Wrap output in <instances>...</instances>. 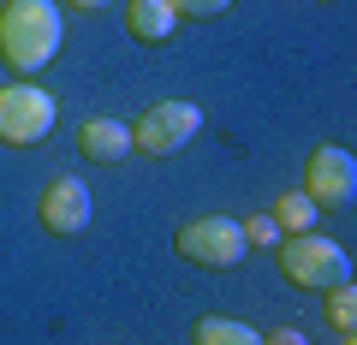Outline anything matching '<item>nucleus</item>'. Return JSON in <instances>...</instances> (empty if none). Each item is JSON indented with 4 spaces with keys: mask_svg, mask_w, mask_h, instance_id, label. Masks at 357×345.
Returning a JSON list of instances; mask_svg holds the SVG:
<instances>
[{
    "mask_svg": "<svg viewBox=\"0 0 357 345\" xmlns=\"http://www.w3.org/2000/svg\"><path fill=\"white\" fill-rule=\"evenodd\" d=\"M304 197L316 208H345L357 197V155L340 149V143H321L304 167Z\"/></svg>",
    "mask_w": 357,
    "mask_h": 345,
    "instance_id": "obj_6",
    "label": "nucleus"
},
{
    "mask_svg": "<svg viewBox=\"0 0 357 345\" xmlns=\"http://www.w3.org/2000/svg\"><path fill=\"white\" fill-rule=\"evenodd\" d=\"M274 227L280 232H316V203H310L304 191H286L280 203H274Z\"/></svg>",
    "mask_w": 357,
    "mask_h": 345,
    "instance_id": "obj_11",
    "label": "nucleus"
},
{
    "mask_svg": "<svg viewBox=\"0 0 357 345\" xmlns=\"http://www.w3.org/2000/svg\"><path fill=\"white\" fill-rule=\"evenodd\" d=\"M60 36H66V24H60L54 0H6L0 6V60L18 77L42 72L60 54Z\"/></svg>",
    "mask_w": 357,
    "mask_h": 345,
    "instance_id": "obj_1",
    "label": "nucleus"
},
{
    "mask_svg": "<svg viewBox=\"0 0 357 345\" xmlns=\"http://www.w3.org/2000/svg\"><path fill=\"white\" fill-rule=\"evenodd\" d=\"M126 30L137 42H167L178 30V13L167 0H126Z\"/></svg>",
    "mask_w": 357,
    "mask_h": 345,
    "instance_id": "obj_9",
    "label": "nucleus"
},
{
    "mask_svg": "<svg viewBox=\"0 0 357 345\" xmlns=\"http://www.w3.org/2000/svg\"><path fill=\"white\" fill-rule=\"evenodd\" d=\"M238 232H244V244H262V250H274V244L286 238V232L274 227V215H250V220H238Z\"/></svg>",
    "mask_w": 357,
    "mask_h": 345,
    "instance_id": "obj_13",
    "label": "nucleus"
},
{
    "mask_svg": "<svg viewBox=\"0 0 357 345\" xmlns=\"http://www.w3.org/2000/svg\"><path fill=\"white\" fill-rule=\"evenodd\" d=\"M274 250H280V274L298 286V292H328V286L351 280L345 250L333 238H321V232H286Z\"/></svg>",
    "mask_w": 357,
    "mask_h": 345,
    "instance_id": "obj_2",
    "label": "nucleus"
},
{
    "mask_svg": "<svg viewBox=\"0 0 357 345\" xmlns=\"http://www.w3.org/2000/svg\"><path fill=\"white\" fill-rule=\"evenodd\" d=\"M77 149H84V161H119V155H131V125L114 114H96L77 125Z\"/></svg>",
    "mask_w": 357,
    "mask_h": 345,
    "instance_id": "obj_8",
    "label": "nucleus"
},
{
    "mask_svg": "<svg viewBox=\"0 0 357 345\" xmlns=\"http://www.w3.org/2000/svg\"><path fill=\"white\" fill-rule=\"evenodd\" d=\"M328 321H333L340 333H351V328H357V286H351V280L328 286Z\"/></svg>",
    "mask_w": 357,
    "mask_h": 345,
    "instance_id": "obj_12",
    "label": "nucleus"
},
{
    "mask_svg": "<svg viewBox=\"0 0 357 345\" xmlns=\"http://www.w3.org/2000/svg\"><path fill=\"white\" fill-rule=\"evenodd\" d=\"M191 345H262V333L238 316H203L191 333Z\"/></svg>",
    "mask_w": 357,
    "mask_h": 345,
    "instance_id": "obj_10",
    "label": "nucleus"
},
{
    "mask_svg": "<svg viewBox=\"0 0 357 345\" xmlns=\"http://www.w3.org/2000/svg\"><path fill=\"white\" fill-rule=\"evenodd\" d=\"M42 227L60 232V238H72V232L89 227V191H84V179L60 173V179L42 191Z\"/></svg>",
    "mask_w": 357,
    "mask_h": 345,
    "instance_id": "obj_7",
    "label": "nucleus"
},
{
    "mask_svg": "<svg viewBox=\"0 0 357 345\" xmlns=\"http://www.w3.org/2000/svg\"><path fill=\"white\" fill-rule=\"evenodd\" d=\"M262 345H310V339L298 328H274V333H262Z\"/></svg>",
    "mask_w": 357,
    "mask_h": 345,
    "instance_id": "obj_15",
    "label": "nucleus"
},
{
    "mask_svg": "<svg viewBox=\"0 0 357 345\" xmlns=\"http://www.w3.org/2000/svg\"><path fill=\"white\" fill-rule=\"evenodd\" d=\"M66 6H77V13H102L107 0H66Z\"/></svg>",
    "mask_w": 357,
    "mask_h": 345,
    "instance_id": "obj_16",
    "label": "nucleus"
},
{
    "mask_svg": "<svg viewBox=\"0 0 357 345\" xmlns=\"http://www.w3.org/2000/svg\"><path fill=\"white\" fill-rule=\"evenodd\" d=\"M340 345H351V333H345V339H340Z\"/></svg>",
    "mask_w": 357,
    "mask_h": 345,
    "instance_id": "obj_17",
    "label": "nucleus"
},
{
    "mask_svg": "<svg viewBox=\"0 0 357 345\" xmlns=\"http://www.w3.org/2000/svg\"><path fill=\"white\" fill-rule=\"evenodd\" d=\"M173 13H191V18H215V13H227L232 0H167Z\"/></svg>",
    "mask_w": 357,
    "mask_h": 345,
    "instance_id": "obj_14",
    "label": "nucleus"
},
{
    "mask_svg": "<svg viewBox=\"0 0 357 345\" xmlns=\"http://www.w3.org/2000/svg\"><path fill=\"white\" fill-rule=\"evenodd\" d=\"M54 131V95L42 84H6L0 90V143L30 149Z\"/></svg>",
    "mask_w": 357,
    "mask_h": 345,
    "instance_id": "obj_5",
    "label": "nucleus"
},
{
    "mask_svg": "<svg viewBox=\"0 0 357 345\" xmlns=\"http://www.w3.org/2000/svg\"><path fill=\"white\" fill-rule=\"evenodd\" d=\"M197 131H203V107L197 102H155L143 119H131V149L161 161V155H178Z\"/></svg>",
    "mask_w": 357,
    "mask_h": 345,
    "instance_id": "obj_3",
    "label": "nucleus"
},
{
    "mask_svg": "<svg viewBox=\"0 0 357 345\" xmlns=\"http://www.w3.org/2000/svg\"><path fill=\"white\" fill-rule=\"evenodd\" d=\"M173 244H178V256H185V262H203V268H238V262H244V250H250L232 215H203V220H185Z\"/></svg>",
    "mask_w": 357,
    "mask_h": 345,
    "instance_id": "obj_4",
    "label": "nucleus"
}]
</instances>
